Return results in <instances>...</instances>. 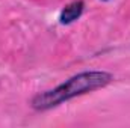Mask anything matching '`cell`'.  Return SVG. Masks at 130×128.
Segmentation results:
<instances>
[{
  "mask_svg": "<svg viewBox=\"0 0 130 128\" xmlns=\"http://www.w3.org/2000/svg\"><path fill=\"white\" fill-rule=\"evenodd\" d=\"M83 9H85V2L83 0H74L71 3H68L59 14V23L64 24V26L74 23L76 20H79L82 17Z\"/></svg>",
  "mask_w": 130,
  "mask_h": 128,
  "instance_id": "7a4b0ae2",
  "label": "cell"
},
{
  "mask_svg": "<svg viewBox=\"0 0 130 128\" xmlns=\"http://www.w3.org/2000/svg\"><path fill=\"white\" fill-rule=\"evenodd\" d=\"M104 2H107V0H104Z\"/></svg>",
  "mask_w": 130,
  "mask_h": 128,
  "instance_id": "3957f363",
  "label": "cell"
},
{
  "mask_svg": "<svg viewBox=\"0 0 130 128\" xmlns=\"http://www.w3.org/2000/svg\"><path fill=\"white\" fill-rule=\"evenodd\" d=\"M112 80H113V75L107 71H83L80 74L70 77L68 80H65L64 83H61L55 89L36 94L32 98L30 104L38 112L50 110L71 98L101 89L107 86Z\"/></svg>",
  "mask_w": 130,
  "mask_h": 128,
  "instance_id": "6da1fadb",
  "label": "cell"
}]
</instances>
